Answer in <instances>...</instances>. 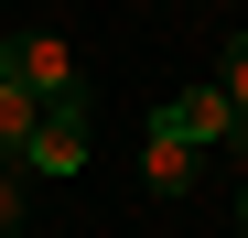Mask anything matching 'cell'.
Returning a JSON list of instances; mask_svg holds the SVG:
<instances>
[{"label": "cell", "instance_id": "obj_1", "mask_svg": "<svg viewBox=\"0 0 248 238\" xmlns=\"http://www.w3.org/2000/svg\"><path fill=\"white\" fill-rule=\"evenodd\" d=\"M22 163H32V173H54V184L87 163V87L44 98V119H32V141H22Z\"/></svg>", "mask_w": 248, "mask_h": 238}, {"label": "cell", "instance_id": "obj_2", "mask_svg": "<svg viewBox=\"0 0 248 238\" xmlns=\"http://www.w3.org/2000/svg\"><path fill=\"white\" fill-rule=\"evenodd\" d=\"M11 76L32 98H65L76 87V54H65V33H11Z\"/></svg>", "mask_w": 248, "mask_h": 238}, {"label": "cell", "instance_id": "obj_3", "mask_svg": "<svg viewBox=\"0 0 248 238\" xmlns=\"http://www.w3.org/2000/svg\"><path fill=\"white\" fill-rule=\"evenodd\" d=\"M151 119H162V130H184L194 152H205V141H227V130H237V108H227V87H184V98H162Z\"/></svg>", "mask_w": 248, "mask_h": 238}, {"label": "cell", "instance_id": "obj_4", "mask_svg": "<svg viewBox=\"0 0 248 238\" xmlns=\"http://www.w3.org/2000/svg\"><path fill=\"white\" fill-rule=\"evenodd\" d=\"M194 163H205V152H194V141H184V130H162V119H151V152H140V184H151V195H162V206H173V195H184V184H194Z\"/></svg>", "mask_w": 248, "mask_h": 238}, {"label": "cell", "instance_id": "obj_5", "mask_svg": "<svg viewBox=\"0 0 248 238\" xmlns=\"http://www.w3.org/2000/svg\"><path fill=\"white\" fill-rule=\"evenodd\" d=\"M32 119H44V98H32L22 76H11V44H0V152H11V163H22V141H32Z\"/></svg>", "mask_w": 248, "mask_h": 238}, {"label": "cell", "instance_id": "obj_6", "mask_svg": "<svg viewBox=\"0 0 248 238\" xmlns=\"http://www.w3.org/2000/svg\"><path fill=\"white\" fill-rule=\"evenodd\" d=\"M216 87H227V108H237V141H248V44H227V54H216Z\"/></svg>", "mask_w": 248, "mask_h": 238}]
</instances>
